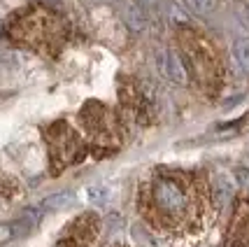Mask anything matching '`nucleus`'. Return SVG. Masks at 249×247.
Instances as JSON below:
<instances>
[{
  "label": "nucleus",
  "instance_id": "obj_5",
  "mask_svg": "<svg viewBox=\"0 0 249 247\" xmlns=\"http://www.w3.org/2000/svg\"><path fill=\"white\" fill-rule=\"evenodd\" d=\"M42 138L47 142V152H49L52 175H61L65 168L82 163L91 152L84 135L77 129H72L65 119H58V121L42 126Z\"/></svg>",
  "mask_w": 249,
  "mask_h": 247
},
{
  "label": "nucleus",
  "instance_id": "obj_1",
  "mask_svg": "<svg viewBox=\"0 0 249 247\" xmlns=\"http://www.w3.org/2000/svg\"><path fill=\"white\" fill-rule=\"evenodd\" d=\"M212 187L196 171L159 166L138 187L142 219L163 236H194L212 212Z\"/></svg>",
  "mask_w": 249,
  "mask_h": 247
},
{
  "label": "nucleus",
  "instance_id": "obj_15",
  "mask_svg": "<svg viewBox=\"0 0 249 247\" xmlns=\"http://www.w3.org/2000/svg\"><path fill=\"white\" fill-rule=\"evenodd\" d=\"M235 177H238V182L242 189H247L249 191V168H245V166H240V168H235Z\"/></svg>",
  "mask_w": 249,
  "mask_h": 247
},
{
  "label": "nucleus",
  "instance_id": "obj_6",
  "mask_svg": "<svg viewBox=\"0 0 249 247\" xmlns=\"http://www.w3.org/2000/svg\"><path fill=\"white\" fill-rule=\"evenodd\" d=\"M100 231V219L96 212H82L61 231L54 247H91Z\"/></svg>",
  "mask_w": 249,
  "mask_h": 247
},
{
  "label": "nucleus",
  "instance_id": "obj_9",
  "mask_svg": "<svg viewBox=\"0 0 249 247\" xmlns=\"http://www.w3.org/2000/svg\"><path fill=\"white\" fill-rule=\"evenodd\" d=\"M121 19L135 33H144L149 26V14L142 10L140 2H124L121 5Z\"/></svg>",
  "mask_w": 249,
  "mask_h": 247
},
{
  "label": "nucleus",
  "instance_id": "obj_8",
  "mask_svg": "<svg viewBox=\"0 0 249 247\" xmlns=\"http://www.w3.org/2000/svg\"><path fill=\"white\" fill-rule=\"evenodd\" d=\"M156 61H159L161 73L168 77L173 84L184 86L186 82H189V75H186V70H184V63H182V58H179V54H177V52H173V49L159 52Z\"/></svg>",
  "mask_w": 249,
  "mask_h": 247
},
{
  "label": "nucleus",
  "instance_id": "obj_14",
  "mask_svg": "<svg viewBox=\"0 0 249 247\" xmlns=\"http://www.w3.org/2000/svg\"><path fill=\"white\" fill-rule=\"evenodd\" d=\"M107 187H89V198H91V203L96 205H105L107 203Z\"/></svg>",
  "mask_w": 249,
  "mask_h": 247
},
{
  "label": "nucleus",
  "instance_id": "obj_4",
  "mask_svg": "<svg viewBox=\"0 0 249 247\" xmlns=\"http://www.w3.org/2000/svg\"><path fill=\"white\" fill-rule=\"evenodd\" d=\"M177 42L182 49L179 58L184 63L186 75H191V79L200 89L214 94L221 84V75H224L214 44L194 28H182L177 33Z\"/></svg>",
  "mask_w": 249,
  "mask_h": 247
},
{
  "label": "nucleus",
  "instance_id": "obj_2",
  "mask_svg": "<svg viewBox=\"0 0 249 247\" xmlns=\"http://www.w3.org/2000/svg\"><path fill=\"white\" fill-rule=\"evenodd\" d=\"M5 35L14 44L28 47L35 54L56 56L68 42L70 23L63 14L47 5H28L7 17Z\"/></svg>",
  "mask_w": 249,
  "mask_h": 247
},
{
  "label": "nucleus",
  "instance_id": "obj_13",
  "mask_svg": "<svg viewBox=\"0 0 249 247\" xmlns=\"http://www.w3.org/2000/svg\"><path fill=\"white\" fill-rule=\"evenodd\" d=\"M186 10L194 12V14H210V12L214 10V0H184Z\"/></svg>",
  "mask_w": 249,
  "mask_h": 247
},
{
  "label": "nucleus",
  "instance_id": "obj_18",
  "mask_svg": "<svg viewBox=\"0 0 249 247\" xmlns=\"http://www.w3.org/2000/svg\"><path fill=\"white\" fill-rule=\"evenodd\" d=\"M117 247H124V245H117Z\"/></svg>",
  "mask_w": 249,
  "mask_h": 247
},
{
  "label": "nucleus",
  "instance_id": "obj_10",
  "mask_svg": "<svg viewBox=\"0 0 249 247\" xmlns=\"http://www.w3.org/2000/svg\"><path fill=\"white\" fill-rule=\"evenodd\" d=\"M233 196V184L226 175H217L214 184H212V198H214V208H224Z\"/></svg>",
  "mask_w": 249,
  "mask_h": 247
},
{
  "label": "nucleus",
  "instance_id": "obj_12",
  "mask_svg": "<svg viewBox=\"0 0 249 247\" xmlns=\"http://www.w3.org/2000/svg\"><path fill=\"white\" fill-rule=\"evenodd\" d=\"M75 203V193L72 191H61V193H54L49 198L42 201V208L44 210H65L70 205Z\"/></svg>",
  "mask_w": 249,
  "mask_h": 247
},
{
  "label": "nucleus",
  "instance_id": "obj_16",
  "mask_svg": "<svg viewBox=\"0 0 249 247\" xmlns=\"http://www.w3.org/2000/svg\"><path fill=\"white\" fill-rule=\"evenodd\" d=\"M14 238V231H12V222L10 224H0V243H7Z\"/></svg>",
  "mask_w": 249,
  "mask_h": 247
},
{
  "label": "nucleus",
  "instance_id": "obj_3",
  "mask_svg": "<svg viewBox=\"0 0 249 247\" xmlns=\"http://www.w3.org/2000/svg\"><path fill=\"white\" fill-rule=\"evenodd\" d=\"M77 121L84 131V140H87L89 150L93 152V156L103 159L121 147L124 121H121L119 112L112 110L109 105L100 100H87L77 114Z\"/></svg>",
  "mask_w": 249,
  "mask_h": 247
},
{
  "label": "nucleus",
  "instance_id": "obj_17",
  "mask_svg": "<svg viewBox=\"0 0 249 247\" xmlns=\"http://www.w3.org/2000/svg\"><path fill=\"white\" fill-rule=\"evenodd\" d=\"M238 21L249 31V10H240L238 12Z\"/></svg>",
  "mask_w": 249,
  "mask_h": 247
},
{
  "label": "nucleus",
  "instance_id": "obj_7",
  "mask_svg": "<svg viewBox=\"0 0 249 247\" xmlns=\"http://www.w3.org/2000/svg\"><path fill=\"white\" fill-rule=\"evenodd\" d=\"M221 247H249V198L235 203Z\"/></svg>",
  "mask_w": 249,
  "mask_h": 247
},
{
  "label": "nucleus",
  "instance_id": "obj_11",
  "mask_svg": "<svg viewBox=\"0 0 249 247\" xmlns=\"http://www.w3.org/2000/svg\"><path fill=\"white\" fill-rule=\"evenodd\" d=\"M231 54H233V61H235L240 73H242V75H249V38H238V40L233 42Z\"/></svg>",
  "mask_w": 249,
  "mask_h": 247
}]
</instances>
